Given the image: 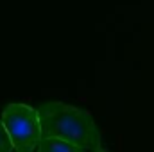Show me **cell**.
<instances>
[{"mask_svg": "<svg viewBox=\"0 0 154 152\" xmlns=\"http://www.w3.org/2000/svg\"><path fill=\"white\" fill-rule=\"evenodd\" d=\"M38 113L43 138H59L86 152H104L100 131L88 111L65 102H48Z\"/></svg>", "mask_w": 154, "mask_h": 152, "instance_id": "1", "label": "cell"}, {"mask_svg": "<svg viewBox=\"0 0 154 152\" xmlns=\"http://www.w3.org/2000/svg\"><path fill=\"white\" fill-rule=\"evenodd\" d=\"M2 123L9 132L16 152L38 150L43 138L38 109L27 104H9L2 113Z\"/></svg>", "mask_w": 154, "mask_h": 152, "instance_id": "2", "label": "cell"}, {"mask_svg": "<svg viewBox=\"0 0 154 152\" xmlns=\"http://www.w3.org/2000/svg\"><path fill=\"white\" fill-rule=\"evenodd\" d=\"M36 152H86L84 149L59 138H41Z\"/></svg>", "mask_w": 154, "mask_h": 152, "instance_id": "3", "label": "cell"}, {"mask_svg": "<svg viewBox=\"0 0 154 152\" xmlns=\"http://www.w3.org/2000/svg\"><path fill=\"white\" fill-rule=\"evenodd\" d=\"M13 149H14V145L9 138V132L5 131V127L0 120V152H11Z\"/></svg>", "mask_w": 154, "mask_h": 152, "instance_id": "4", "label": "cell"}, {"mask_svg": "<svg viewBox=\"0 0 154 152\" xmlns=\"http://www.w3.org/2000/svg\"><path fill=\"white\" fill-rule=\"evenodd\" d=\"M104 152H108V150H104Z\"/></svg>", "mask_w": 154, "mask_h": 152, "instance_id": "5", "label": "cell"}]
</instances>
